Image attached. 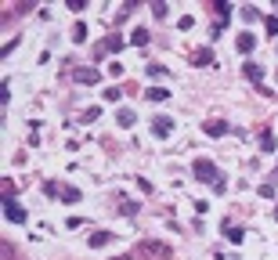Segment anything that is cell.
Listing matches in <instances>:
<instances>
[{"label":"cell","instance_id":"obj_10","mask_svg":"<svg viewBox=\"0 0 278 260\" xmlns=\"http://www.w3.org/2000/svg\"><path fill=\"white\" fill-rule=\"evenodd\" d=\"M141 253H145V257H170V249L159 246V242H145V246H141Z\"/></svg>","mask_w":278,"mask_h":260},{"label":"cell","instance_id":"obj_17","mask_svg":"<svg viewBox=\"0 0 278 260\" xmlns=\"http://www.w3.org/2000/svg\"><path fill=\"white\" fill-rule=\"evenodd\" d=\"M72 40H76V43H83V40H87V25H83V22H76V25H72Z\"/></svg>","mask_w":278,"mask_h":260},{"label":"cell","instance_id":"obj_6","mask_svg":"<svg viewBox=\"0 0 278 260\" xmlns=\"http://www.w3.org/2000/svg\"><path fill=\"white\" fill-rule=\"evenodd\" d=\"M242 72H246V80H253V83H260V87H264V69H260L257 62H246Z\"/></svg>","mask_w":278,"mask_h":260},{"label":"cell","instance_id":"obj_11","mask_svg":"<svg viewBox=\"0 0 278 260\" xmlns=\"http://www.w3.org/2000/svg\"><path fill=\"white\" fill-rule=\"evenodd\" d=\"M87 242L94 246V249H98V246H108V242H112V231H94V235H90Z\"/></svg>","mask_w":278,"mask_h":260},{"label":"cell","instance_id":"obj_19","mask_svg":"<svg viewBox=\"0 0 278 260\" xmlns=\"http://www.w3.org/2000/svg\"><path fill=\"white\" fill-rule=\"evenodd\" d=\"M217 15H220V22L231 15V4H224V0H217Z\"/></svg>","mask_w":278,"mask_h":260},{"label":"cell","instance_id":"obj_21","mask_svg":"<svg viewBox=\"0 0 278 260\" xmlns=\"http://www.w3.org/2000/svg\"><path fill=\"white\" fill-rule=\"evenodd\" d=\"M275 220H278V210H275Z\"/></svg>","mask_w":278,"mask_h":260},{"label":"cell","instance_id":"obj_20","mask_svg":"<svg viewBox=\"0 0 278 260\" xmlns=\"http://www.w3.org/2000/svg\"><path fill=\"white\" fill-rule=\"evenodd\" d=\"M275 184H278V170H275Z\"/></svg>","mask_w":278,"mask_h":260},{"label":"cell","instance_id":"obj_5","mask_svg":"<svg viewBox=\"0 0 278 260\" xmlns=\"http://www.w3.org/2000/svg\"><path fill=\"white\" fill-rule=\"evenodd\" d=\"M72 80H76V83H98V80H101V72L94 69V65H90V69H76V72H72Z\"/></svg>","mask_w":278,"mask_h":260},{"label":"cell","instance_id":"obj_3","mask_svg":"<svg viewBox=\"0 0 278 260\" xmlns=\"http://www.w3.org/2000/svg\"><path fill=\"white\" fill-rule=\"evenodd\" d=\"M4 217L11 220V224H25V210L18 206L15 199H4Z\"/></svg>","mask_w":278,"mask_h":260},{"label":"cell","instance_id":"obj_9","mask_svg":"<svg viewBox=\"0 0 278 260\" xmlns=\"http://www.w3.org/2000/svg\"><path fill=\"white\" fill-rule=\"evenodd\" d=\"M58 199H62V202H80V188H72V184H62V188H58Z\"/></svg>","mask_w":278,"mask_h":260},{"label":"cell","instance_id":"obj_8","mask_svg":"<svg viewBox=\"0 0 278 260\" xmlns=\"http://www.w3.org/2000/svg\"><path fill=\"white\" fill-rule=\"evenodd\" d=\"M235 43H238V51H242V54H249V51L257 47V36H253V33H238Z\"/></svg>","mask_w":278,"mask_h":260},{"label":"cell","instance_id":"obj_7","mask_svg":"<svg viewBox=\"0 0 278 260\" xmlns=\"http://www.w3.org/2000/svg\"><path fill=\"white\" fill-rule=\"evenodd\" d=\"M224 238H228V242H242V238H246V231L242 228H238V224H231V220H224Z\"/></svg>","mask_w":278,"mask_h":260},{"label":"cell","instance_id":"obj_14","mask_svg":"<svg viewBox=\"0 0 278 260\" xmlns=\"http://www.w3.org/2000/svg\"><path fill=\"white\" fill-rule=\"evenodd\" d=\"M192 62H195V65H213V51H206V47H202V51H195V54H192Z\"/></svg>","mask_w":278,"mask_h":260},{"label":"cell","instance_id":"obj_1","mask_svg":"<svg viewBox=\"0 0 278 260\" xmlns=\"http://www.w3.org/2000/svg\"><path fill=\"white\" fill-rule=\"evenodd\" d=\"M192 170H195V181H202V184H217L224 173L217 170V163L213 159H206V155H199L195 163H192Z\"/></svg>","mask_w":278,"mask_h":260},{"label":"cell","instance_id":"obj_15","mask_svg":"<svg viewBox=\"0 0 278 260\" xmlns=\"http://www.w3.org/2000/svg\"><path fill=\"white\" fill-rule=\"evenodd\" d=\"M260 148L264 152H275V134L271 130H260Z\"/></svg>","mask_w":278,"mask_h":260},{"label":"cell","instance_id":"obj_12","mask_svg":"<svg viewBox=\"0 0 278 260\" xmlns=\"http://www.w3.org/2000/svg\"><path fill=\"white\" fill-rule=\"evenodd\" d=\"M134 119H137V116L130 112V108H119V112H116V123H119V127H134Z\"/></svg>","mask_w":278,"mask_h":260},{"label":"cell","instance_id":"obj_4","mask_svg":"<svg viewBox=\"0 0 278 260\" xmlns=\"http://www.w3.org/2000/svg\"><path fill=\"white\" fill-rule=\"evenodd\" d=\"M202 130H206L210 137H224L231 127H228V119H210V123H202Z\"/></svg>","mask_w":278,"mask_h":260},{"label":"cell","instance_id":"obj_16","mask_svg":"<svg viewBox=\"0 0 278 260\" xmlns=\"http://www.w3.org/2000/svg\"><path fill=\"white\" fill-rule=\"evenodd\" d=\"M264 29H267V36H278V15H267L264 18Z\"/></svg>","mask_w":278,"mask_h":260},{"label":"cell","instance_id":"obj_18","mask_svg":"<svg viewBox=\"0 0 278 260\" xmlns=\"http://www.w3.org/2000/svg\"><path fill=\"white\" fill-rule=\"evenodd\" d=\"M130 40L137 43V47H141V43H148V29H134V36H130Z\"/></svg>","mask_w":278,"mask_h":260},{"label":"cell","instance_id":"obj_2","mask_svg":"<svg viewBox=\"0 0 278 260\" xmlns=\"http://www.w3.org/2000/svg\"><path fill=\"white\" fill-rule=\"evenodd\" d=\"M173 127H177V123H173V116H155V119H152V134H155V137H170Z\"/></svg>","mask_w":278,"mask_h":260},{"label":"cell","instance_id":"obj_13","mask_svg":"<svg viewBox=\"0 0 278 260\" xmlns=\"http://www.w3.org/2000/svg\"><path fill=\"white\" fill-rule=\"evenodd\" d=\"M145 98H152V101H166V98H170V90H166V87H148V90H145Z\"/></svg>","mask_w":278,"mask_h":260}]
</instances>
